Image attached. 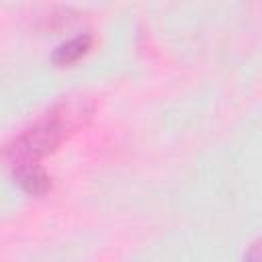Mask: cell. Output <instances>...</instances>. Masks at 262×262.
Listing matches in <instances>:
<instances>
[{"instance_id": "obj_1", "label": "cell", "mask_w": 262, "mask_h": 262, "mask_svg": "<svg viewBox=\"0 0 262 262\" xmlns=\"http://www.w3.org/2000/svg\"><path fill=\"white\" fill-rule=\"evenodd\" d=\"M88 115L90 106H86L84 98L61 100L57 106L51 108L47 117L27 127L6 143L4 160L10 164L12 170L39 164V160L51 154L63 141L66 133L82 125Z\"/></svg>"}, {"instance_id": "obj_2", "label": "cell", "mask_w": 262, "mask_h": 262, "mask_svg": "<svg viewBox=\"0 0 262 262\" xmlns=\"http://www.w3.org/2000/svg\"><path fill=\"white\" fill-rule=\"evenodd\" d=\"M92 45V35L90 33H78L70 39H66L63 43H59L53 53H51V61L57 63V66H68V63H74L78 61Z\"/></svg>"}, {"instance_id": "obj_3", "label": "cell", "mask_w": 262, "mask_h": 262, "mask_svg": "<svg viewBox=\"0 0 262 262\" xmlns=\"http://www.w3.org/2000/svg\"><path fill=\"white\" fill-rule=\"evenodd\" d=\"M12 172H14L16 182H18L29 194H43V192H47V188L51 186L49 174H47L39 164L23 166V168H16V170H12Z\"/></svg>"}, {"instance_id": "obj_4", "label": "cell", "mask_w": 262, "mask_h": 262, "mask_svg": "<svg viewBox=\"0 0 262 262\" xmlns=\"http://www.w3.org/2000/svg\"><path fill=\"white\" fill-rule=\"evenodd\" d=\"M244 262H262V237L254 239L248 246V250L244 254Z\"/></svg>"}]
</instances>
